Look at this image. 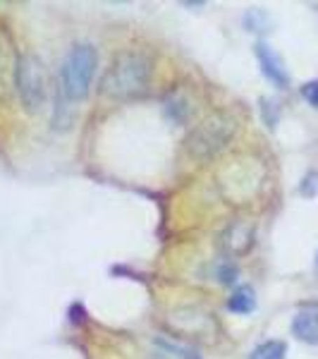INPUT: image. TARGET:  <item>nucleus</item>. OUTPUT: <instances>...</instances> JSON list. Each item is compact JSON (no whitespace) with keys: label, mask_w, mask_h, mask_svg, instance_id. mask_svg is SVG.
Instances as JSON below:
<instances>
[{"label":"nucleus","mask_w":318,"mask_h":359,"mask_svg":"<svg viewBox=\"0 0 318 359\" xmlns=\"http://www.w3.org/2000/svg\"><path fill=\"white\" fill-rule=\"evenodd\" d=\"M153 77V62L141 50H123L111 60L101 79V94L113 101H130L148 91Z\"/></svg>","instance_id":"f257e3e1"},{"label":"nucleus","mask_w":318,"mask_h":359,"mask_svg":"<svg viewBox=\"0 0 318 359\" xmlns=\"http://www.w3.org/2000/svg\"><path fill=\"white\" fill-rule=\"evenodd\" d=\"M98 65L96 48L91 43H77L69 48L60 67V84L57 94L65 96L69 103H79L89 96L94 72Z\"/></svg>","instance_id":"f03ea898"},{"label":"nucleus","mask_w":318,"mask_h":359,"mask_svg":"<svg viewBox=\"0 0 318 359\" xmlns=\"http://www.w3.org/2000/svg\"><path fill=\"white\" fill-rule=\"evenodd\" d=\"M237 132L235 118L228 113H213L208 115L201 125H196L192 135L187 139V151L199 161H206L218 151H223L233 142Z\"/></svg>","instance_id":"7ed1b4c3"},{"label":"nucleus","mask_w":318,"mask_h":359,"mask_svg":"<svg viewBox=\"0 0 318 359\" xmlns=\"http://www.w3.org/2000/svg\"><path fill=\"white\" fill-rule=\"evenodd\" d=\"M15 89L27 113H41L48 96V79H46L43 60L34 53H22L15 72Z\"/></svg>","instance_id":"20e7f679"},{"label":"nucleus","mask_w":318,"mask_h":359,"mask_svg":"<svg viewBox=\"0 0 318 359\" xmlns=\"http://www.w3.org/2000/svg\"><path fill=\"white\" fill-rule=\"evenodd\" d=\"M17 62L20 55L15 50L13 36L5 27H0V103L10 96L15 86V72H17Z\"/></svg>","instance_id":"39448f33"},{"label":"nucleus","mask_w":318,"mask_h":359,"mask_svg":"<svg viewBox=\"0 0 318 359\" xmlns=\"http://www.w3.org/2000/svg\"><path fill=\"white\" fill-rule=\"evenodd\" d=\"M256 57H258V65H261V72L268 82H273L277 89H287L290 86V74L285 69V62L280 60V55L270 48L268 43L258 41L256 43Z\"/></svg>","instance_id":"423d86ee"},{"label":"nucleus","mask_w":318,"mask_h":359,"mask_svg":"<svg viewBox=\"0 0 318 359\" xmlns=\"http://www.w3.org/2000/svg\"><path fill=\"white\" fill-rule=\"evenodd\" d=\"M292 333L306 345H318V306H304L292 321Z\"/></svg>","instance_id":"0eeeda50"},{"label":"nucleus","mask_w":318,"mask_h":359,"mask_svg":"<svg viewBox=\"0 0 318 359\" xmlns=\"http://www.w3.org/2000/svg\"><path fill=\"white\" fill-rule=\"evenodd\" d=\"M228 309L233 314H251L256 309V292L251 285H242L233 292V297L228 299Z\"/></svg>","instance_id":"6e6552de"},{"label":"nucleus","mask_w":318,"mask_h":359,"mask_svg":"<svg viewBox=\"0 0 318 359\" xmlns=\"http://www.w3.org/2000/svg\"><path fill=\"white\" fill-rule=\"evenodd\" d=\"M225 245H228L230 252H235V254L247 252L251 245V228H247L244 223L233 225V228L225 233Z\"/></svg>","instance_id":"1a4fd4ad"},{"label":"nucleus","mask_w":318,"mask_h":359,"mask_svg":"<svg viewBox=\"0 0 318 359\" xmlns=\"http://www.w3.org/2000/svg\"><path fill=\"white\" fill-rule=\"evenodd\" d=\"M74 123V103H69L65 96L57 94L55 111H53V130H67Z\"/></svg>","instance_id":"9d476101"},{"label":"nucleus","mask_w":318,"mask_h":359,"mask_svg":"<svg viewBox=\"0 0 318 359\" xmlns=\"http://www.w3.org/2000/svg\"><path fill=\"white\" fill-rule=\"evenodd\" d=\"M287 355V345L282 340H265L251 352L249 359H285Z\"/></svg>","instance_id":"9b49d317"},{"label":"nucleus","mask_w":318,"mask_h":359,"mask_svg":"<svg viewBox=\"0 0 318 359\" xmlns=\"http://www.w3.org/2000/svg\"><path fill=\"white\" fill-rule=\"evenodd\" d=\"M302 96H304L306 101H309L314 108H318V79H314V82H309V84H304V86H302Z\"/></svg>","instance_id":"f8f14e48"}]
</instances>
